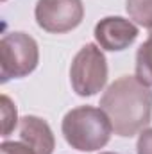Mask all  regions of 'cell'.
Segmentation results:
<instances>
[{"instance_id":"obj_1","label":"cell","mask_w":152,"mask_h":154,"mask_svg":"<svg viewBox=\"0 0 152 154\" xmlns=\"http://www.w3.org/2000/svg\"><path fill=\"white\" fill-rule=\"evenodd\" d=\"M100 109L108 115L118 136L131 138L150 122L152 91L138 77L122 75L104 91Z\"/></svg>"},{"instance_id":"obj_2","label":"cell","mask_w":152,"mask_h":154,"mask_svg":"<svg viewBox=\"0 0 152 154\" xmlns=\"http://www.w3.org/2000/svg\"><path fill=\"white\" fill-rule=\"evenodd\" d=\"M61 131L68 145L82 152H91L108 145L113 125L102 109L79 106L65 115Z\"/></svg>"},{"instance_id":"obj_9","label":"cell","mask_w":152,"mask_h":154,"mask_svg":"<svg viewBox=\"0 0 152 154\" xmlns=\"http://www.w3.org/2000/svg\"><path fill=\"white\" fill-rule=\"evenodd\" d=\"M125 9L138 25L152 29V0H127Z\"/></svg>"},{"instance_id":"obj_6","label":"cell","mask_w":152,"mask_h":154,"mask_svg":"<svg viewBox=\"0 0 152 154\" xmlns=\"http://www.w3.org/2000/svg\"><path fill=\"white\" fill-rule=\"evenodd\" d=\"M95 39L104 50H123L138 38V27L122 16H108L95 25Z\"/></svg>"},{"instance_id":"obj_4","label":"cell","mask_w":152,"mask_h":154,"mask_svg":"<svg viewBox=\"0 0 152 154\" xmlns=\"http://www.w3.org/2000/svg\"><path fill=\"white\" fill-rule=\"evenodd\" d=\"M70 81L74 91L81 97L95 95L104 88L108 81V63L97 45L88 43L77 52L70 66Z\"/></svg>"},{"instance_id":"obj_7","label":"cell","mask_w":152,"mask_h":154,"mask_svg":"<svg viewBox=\"0 0 152 154\" xmlns=\"http://www.w3.org/2000/svg\"><path fill=\"white\" fill-rule=\"evenodd\" d=\"M20 138L27 143L36 154H52L56 147V140L52 129L45 120L38 116L27 115L20 120Z\"/></svg>"},{"instance_id":"obj_3","label":"cell","mask_w":152,"mask_h":154,"mask_svg":"<svg viewBox=\"0 0 152 154\" xmlns=\"http://www.w3.org/2000/svg\"><path fill=\"white\" fill-rule=\"evenodd\" d=\"M39 59L36 39L25 32H9L0 41V81L20 79L36 70Z\"/></svg>"},{"instance_id":"obj_8","label":"cell","mask_w":152,"mask_h":154,"mask_svg":"<svg viewBox=\"0 0 152 154\" xmlns=\"http://www.w3.org/2000/svg\"><path fill=\"white\" fill-rule=\"evenodd\" d=\"M136 77L143 84L152 86V31L136 52Z\"/></svg>"},{"instance_id":"obj_10","label":"cell","mask_w":152,"mask_h":154,"mask_svg":"<svg viewBox=\"0 0 152 154\" xmlns=\"http://www.w3.org/2000/svg\"><path fill=\"white\" fill-rule=\"evenodd\" d=\"M2 118H4L2 136H9L16 125V108L13 106V102L7 95H2Z\"/></svg>"},{"instance_id":"obj_12","label":"cell","mask_w":152,"mask_h":154,"mask_svg":"<svg viewBox=\"0 0 152 154\" xmlns=\"http://www.w3.org/2000/svg\"><path fill=\"white\" fill-rule=\"evenodd\" d=\"M136 149H138V154H152V127L141 131Z\"/></svg>"},{"instance_id":"obj_13","label":"cell","mask_w":152,"mask_h":154,"mask_svg":"<svg viewBox=\"0 0 152 154\" xmlns=\"http://www.w3.org/2000/svg\"><path fill=\"white\" fill-rule=\"evenodd\" d=\"M102 154H114V152H102Z\"/></svg>"},{"instance_id":"obj_5","label":"cell","mask_w":152,"mask_h":154,"mask_svg":"<svg viewBox=\"0 0 152 154\" xmlns=\"http://www.w3.org/2000/svg\"><path fill=\"white\" fill-rule=\"evenodd\" d=\"M34 14L43 31L65 34L79 27L84 18V5L81 0H38Z\"/></svg>"},{"instance_id":"obj_14","label":"cell","mask_w":152,"mask_h":154,"mask_svg":"<svg viewBox=\"0 0 152 154\" xmlns=\"http://www.w3.org/2000/svg\"><path fill=\"white\" fill-rule=\"evenodd\" d=\"M150 31H152V29H150Z\"/></svg>"},{"instance_id":"obj_11","label":"cell","mask_w":152,"mask_h":154,"mask_svg":"<svg viewBox=\"0 0 152 154\" xmlns=\"http://www.w3.org/2000/svg\"><path fill=\"white\" fill-rule=\"evenodd\" d=\"M0 154H36L23 142H4L0 145Z\"/></svg>"}]
</instances>
